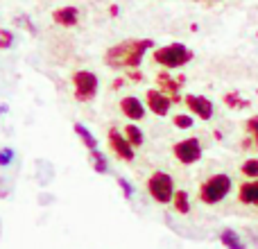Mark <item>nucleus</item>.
<instances>
[{"mask_svg": "<svg viewBox=\"0 0 258 249\" xmlns=\"http://www.w3.org/2000/svg\"><path fill=\"white\" fill-rule=\"evenodd\" d=\"M152 39H129L122 43H116L107 50L104 61L111 68H136L143 61L145 52L152 48Z\"/></svg>", "mask_w": 258, "mask_h": 249, "instance_id": "nucleus-1", "label": "nucleus"}, {"mask_svg": "<svg viewBox=\"0 0 258 249\" xmlns=\"http://www.w3.org/2000/svg\"><path fill=\"white\" fill-rule=\"evenodd\" d=\"M231 177L224 172L220 174H213V177H209L204 183H202L200 188V200L204 202V204H218V202H222L224 197L231 193Z\"/></svg>", "mask_w": 258, "mask_h": 249, "instance_id": "nucleus-2", "label": "nucleus"}, {"mask_svg": "<svg viewBox=\"0 0 258 249\" xmlns=\"http://www.w3.org/2000/svg\"><path fill=\"white\" fill-rule=\"evenodd\" d=\"M154 59H156V64H161L165 68H181L192 59V50L186 48L183 43H170L156 50Z\"/></svg>", "mask_w": 258, "mask_h": 249, "instance_id": "nucleus-3", "label": "nucleus"}, {"mask_svg": "<svg viewBox=\"0 0 258 249\" xmlns=\"http://www.w3.org/2000/svg\"><path fill=\"white\" fill-rule=\"evenodd\" d=\"M147 191H150L152 200L159 202V204H170V202L174 200V193H177L174 191L172 177H170L168 172H161V170H156V172L150 177Z\"/></svg>", "mask_w": 258, "mask_h": 249, "instance_id": "nucleus-4", "label": "nucleus"}, {"mask_svg": "<svg viewBox=\"0 0 258 249\" xmlns=\"http://www.w3.org/2000/svg\"><path fill=\"white\" fill-rule=\"evenodd\" d=\"M73 86H75V98L80 100V102H89V100H93L95 95H98V75L91 71H77L75 75H73Z\"/></svg>", "mask_w": 258, "mask_h": 249, "instance_id": "nucleus-5", "label": "nucleus"}, {"mask_svg": "<svg viewBox=\"0 0 258 249\" xmlns=\"http://www.w3.org/2000/svg\"><path fill=\"white\" fill-rule=\"evenodd\" d=\"M174 156L181 161L183 165H190L202 159V143L200 138H183L174 145Z\"/></svg>", "mask_w": 258, "mask_h": 249, "instance_id": "nucleus-6", "label": "nucleus"}, {"mask_svg": "<svg viewBox=\"0 0 258 249\" xmlns=\"http://www.w3.org/2000/svg\"><path fill=\"white\" fill-rule=\"evenodd\" d=\"M109 147L113 150V154L122 161H134V145L129 143L127 136H122L118 129L109 132Z\"/></svg>", "mask_w": 258, "mask_h": 249, "instance_id": "nucleus-7", "label": "nucleus"}, {"mask_svg": "<svg viewBox=\"0 0 258 249\" xmlns=\"http://www.w3.org/2000/svg\"><path fill=\"white\" fill-rule=\"evenodd\" d=\"M186 104L202 120H211L213 118V102L209 98H204V95H186Z\"/></svg>", "mask_w": 258, "mask_h": 249, "instance_id": "nucleus-8", "label": "nucleus"}, {"mask_svg": "<svg viewBox=\"0 0 258 249\" xmlns=\"http://www.w3.org/2000/svg\"><path fill=\"white\" fill-rule=\"evenodd\" d=\"M170 104H172V100H170L161 89L159 91L156 89L147 91V107H150L156 116H165V113L170 111Z\"/></svg>", "mask_w": 258, "mask_h": 249, "instance_id": "nucleus-9", "label": "nucleus"}, {"mask_svg": "<svg viewBox=\"0 0 258 249\" xmlns=\"http://www.w3.org/2000/svg\"><path fill=\"white\" fill-rule=\"evenodd\" d=\"M52 21L61 27H73L80 21V12H77V7H73V5H63V7L52 12Z\"/></svg>", "mask_w": 258, "mask_h": 249, "instance_id": "nucleus-10", "label": "nucleus"}, {"mask_svg": "<svg viewBox=\"0 0 258 249\" xmlns=\"http://www.w3.org/2000/svg\"><path fill=\"white\" fill-rule=\"evenodd\" d=\"M120 111L125 113L129 120H141L145 116V104L138 98H134V95H127V98L120 100Z\"/></svg>", "mask_w": 258, "mask_h": 249, "instance_id": "nucleus-11", "label": "nucleus"}, {"mask_svg": "<svg viewBox=\"0 0 258 249\" xmlns=\"http://www.w3.org/2000/svg\"><path fill=\"white\" fill-rule=\"evenodd\" d=\"M238 200L247 206H256L258 204V179H249L240 186L238 191Z\"/></svg>", "mask_w": 258, "mask_h": 249, "instance_id": "nucleus-12", "label": "nucleus"}, {"mask_svg": "<svg viewBox=\"0 0 258 249\" xmlns=\"http://www.w3.org/2000/svg\"><path fill=\"white\" fill-rule=\"evenodd\" d=\"M220 242H222L227 249H247V245L242 242V238L238 236L233 229H224V231L220 233Z\"/></svg>", "mask_w": 258, "mask_h": 249, "instance_id": "nucleus-13", "label": "nucleus"}, {"mask_svg": "<svg viewBox=\"0 0 258 249\" xmlns=\"http://www.w3.org/2000/svg\"><path fill=\"white\" fill-rule=\"evenodd\" d=\"M75 132H77V136L82 138V143H84V145L89 147L91 152H93V150H98V138H95L93 134H91L89 129H86L82 122H75Z\"/></svg>", "mask_w": 258, "mask_h": 249, "instance_id": "nucleus-14", "label": "nucleus"}, {"mask_svg": "<svg viewBox=\"0 0 258 249\" xmlns=\"http://www.w3.org/2000/svg\"><path fill=\"white\" fill-rule=\"evenodd\" d=\"M172 204H174V209H177L181 215L190 213V202H188V193L186 191H177V193H174Z\"/></svg>", "mask_w": 258, "mask_h": 249, "instance_id": "nucleus-15", "label": "nucleus"}, {"mask_svg": "<svg viewBox=\"0 0 258 249\" xmlns=\"http://www.w3.org/2000/svg\"><path fill=\"white\" fill-rule=\"evenodd\" d=\"M91 161H93V168H95V172H100V174H107V172H109L107 156H104L100 150H93V152H91Z\"/></svg>", "mask_w": 258, "mask_h": 249, "instance_id": "nucleus-16", "label": "nucleus"}, {"mask_svg": "<svg viewBox=\"0 0 258 249\" xmlns=\"http://www.w3.org/2000/svg\"><path fill=\"white\" fill-rule=\"evenodd\" d=\"M125 136L129 138V143H132L134 147H141V145H143V141H145L143 132L136 127V125H127V127H125Z\"/></svg>", "mask_w": 258, "mask_h": 249, "instance_id": "nucleus-17", "label": "nucleus"}, {"mask_svg": "<svg viewBox=\"0 0 258 249\" xmlns=\"http://www.w3.org/2000/svg\"><path fill=\"white\" fill-rule=\"evenodd\" d=\"M240 170L247 179H258V159H247L245 163L240 165Z\"/></svg>", "mask_w": 258, "mask_h": 249, "instance_id": "nucleus-18", "label": "nucleus"}, {"mask_svg": "<svg viewBox=\"0 0 258 249\" xmlns=\"http://www.w3.org/2000/svg\"><path fill=\"white\" fill-rule=\"evenodd\" d=\"M224 104H229V107H247V100H240V95L238 93H227L224 95Z\"/></svg>", "mask_w": 258, "mask_h": 249, "instance_id": "nucleus-19", "label": "nucleus"}, {"mask_svg": "<svg viewBox=\"0 0 258 249\" xmlns=\"http://www.w3.org/2000/svg\"><path fill=\"white\" fill-rule=\"evenodd\" d=\"M14 45V34L9 30H0V48L7 50Z\"/></svg>", "mask_w": 258, "mask_h": 249, "instance_id": "nucleus-20", "label": "nucleus"}, {"mask_svg": "<svg viewBox=\"0 0 258 249\" xmlns=\"http://www.w3.org/2000/svg\"><path fill=\"white\" fill-rule=\"evenodd\" d=\"M159 84L163 86V89H170V91H172V93H177V89H179V82L168 80V75H165V73H161V77H159Z\"/></svg>", "mask_w": 258, "mask_h": 249, "instance_id": "nucleus-21", "label": "nucleus"}, {"mask_svg": "<svg viewBox=\"0 0 258 249\" xmlns=\"http://www.w3.org/2000/svg\"><path fill=\"white\" fill-rule=\"evenodd\" d=\"M14 161V150L12 147H3V150H0V165H9Z\"/></svg>", "mask_w": 258, "mask_h": 249, "instance_id": "nucleus-22", "label": "nucleus"}, {"mask_svg": "<svg viewBox=\"0 0 258 249\" xmlns=\"http://www.w3.org/2000/svg\"><path fill=\"white\" fill-rule=\"evenodd\" d=\"M247 129H249V134L254 136V143L258 145V116H251L249 120H247Z\"/></svg>", "mask_w": 258, "mask_h": 249, "instance_id": "nucleus-23", "label": "nucleus"}, {"mask_svg": "<svg viewBox=\"0 0 258 249\" xmlns=\"http://www.w3.org/2000/svg\"><path fill=\"white\" fill-rule=\"evenodd\" d=\"M174 125H177L179 129H190L192 127V118L190 116H177L174 118Z\"/></svg>", "mask_w": 258, "mask_h": 249, "instance_id": "nucleus-24", "label": "nucleus"}, {"mask_svg": "<svg viewBox=\"0 0 258 249\" xmlns=\"http://www.w3.org/2000/svg\"><path fill=\"white\" fill-rule=\"evenodd\" d=\"M118 183H120V188H122V193H125V197H127V200H132V197H134V186H132V183H129L127 181V179H118Z\"/></svg>", "mask_w": 258, "mask_h": 249, "instance_id": "nucleus-25", "label": "nucleus"}, {"mask_svg": "<svg viewBox=\"0 0 258 249\" xmlns=\"http://www.w3.org/2000/svg\"><path fill=\"white\" fill-rule=\"evenodd\" d=\"M132 80H143V75H141V73L134 71V73H132Z\"/></svg>", "mask_w": 258, "mask_h": 249, "instance_id": "nucleus-26", "label": "nucleus"}]
</instances>
